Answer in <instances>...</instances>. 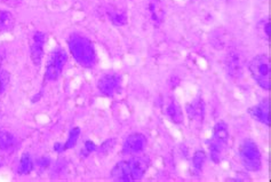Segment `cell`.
<instances>
[{
	"label": "cell",
	"instance_id": "cell-1",
	"mask_svg": "<svg viewBox=\"0 0 271 182\" xmlns=\"http://www.w3.org/2000/svg\"><path fill=\"white\" fill-rule=\"evenodd\" d=\"M229 141L228 125L224 122H219L213 129V136L209 141V156L215 164L222 162L227 150Z\"/></svg>",
	"mask_w": 271,
	"mask_h": 182
},
{
	"label": "cell",
	"instance_id": "cell-2",
	"mask_svg": "<svg viewBox=\"0 0 271 182\" xmlns=\"http://www.w3.org/2000/svg\"><path fill=\"white\" fill-rule=\"evenodd\" d=\"M71 53L82 66H93L95 60V54L93 51L92 44L86 38L79 36H72L69 41Z\"/></svg>",
	"mask_w": 271,
	"mask_h": 182
},
{
	"label": "cell",
	"instance_id": "cell-3",
	"mask_svg": "<svg viewBox=\"0 0 271 182\" xmlns=\"http://www.w3.org/2000/svg\"><path fill=\"white\" fill-rule=\"evenodd\" d=\"M252 76L257 85L268 91L270 89V62L267 55H257L248 64Z\"/></svg>",
	"mask_w": 271,
	"mask_h": 182
},
{
	"label": "cell",
	"instance_id": "cell-4",
	"mask_svg": "<svg viewBox=\"0 0 271 182\" xmlns=\"http://www.w3.org/2000/svg\"><path fill=\"white\" fill-rule=\"evenodd\" d=\"M239 156L241 164L248 171L257 172L260 171L262 165V158H261L260 149L253 140H245L239 148Z\"/></svg>",
	"mask_w": 271,
	"mask_h": 182
},
{
	"label": "cell",
	"instance_id": "cell-5",
	"mask_svg": "<svg viewBox=\"0 0 271 182\" xmlns=\"http://www.w3.org/2000/svg\"><path fill=\"white\" fill-rule=\"evenodd\" d=\"M224 68L228 77L234 80L239 79L244 73V56L241 52L236 48L228 51L224 58Z\"/></svg>",
	"mask_w": 271,
	"mask_h": 182
},
{
	"label": "cell",
	"instance_id": "cell-6",
	"mask_svg": "<svg viewBox=\"0 0 271 182\" xmlns=\"http://www.w3.org/2000/svg\"><path fill=\"white\" fill-rule=\"evenodd\" d=\"M67 62V54L62 48H56L51 53L46 67V79L55 80L62 73L64 64Z\"/></svg>",
	"mask_w": 271,
	"mask_h": 182
},
{
	"label": "cell",
	"instance_id": "cell-7",
	"mask_svg": "<svg viewBox=\"0 0 271 182\" xmlns=\"http://www.w3.org/2000/svg\"><path fill=\"white\" fill-rule=\"evenodd\" d=\"M120 86V77L116 73H106L102 78H100L98 87L100 92L104 95H114Z\"/></svg>",
	"mask_w": 271,
	"mask_h": 182
},
{
	"label": "cell",
	"instance_id": "cell-8",
	"mask_svg": "<svg viewBox=\"0 0 271 182\" xmlns=\"http://www.w3.org/2000/svg\"><path fill=\"white\" fill-rule=\"evenodd\" d=\"M146 146H147L146 136L138 134V133H135V134H132L126 139L122 149H124L125 154L137 155L144 150Z\"/></svg>",
	"mask_w": 271,
	"mask_h": 182
},
{
	"label": "cell",
	"instance_id": "cell-9",
	"mask_svg": "<svg viewBox=\"0 0 271 182\" xmlns=\"http://www.w3.org/2000/svg\"><path fill=\"white\" fill-rule=\"evenodd\" d=\"M44 44L45 35L41 32H37L34 37V43L31 45V57L34 66L39 67L44 55Z\"/></svg>",
	"mask_w": 271,
	"mask_h": 182
},
{
	"label": "cell",
	"instance_id": "cell-10",
	"mask_svg": "<svg viewBox=\"0 0 271 182\" xmlns=\"http://www.w3.org/2000/svg\"><path fill=\"white\" fill-rule=\"evenodd\" d=\"M128 164H130L131 174L133 181L141 180V179L144 177V174H146V172L148 170L147 159L143 157H138V156H135V157L128 161Z\"/></svg>",
	"mask_w": 271,
	"mask_h": 182
},
{
	"label": "cell",
	"instance_id": "cell-11",
	"mask_svg": "<svg viewBox=\"0 0 271 182\" xmlns=\"http://www.w3.org/2000/svg\"><path fill=\"white\" fill-rule=\"evenodd\" d=\"M148 8H149L150 18L151 21H152V23L156 25V27L163 23L166 14L165 6H164L163 2H161L160 0H150Z\"/></svg>",
	"mask_w": 271,
	"mask_h": 182
},
{
	"label": "cell",
	"instance_id": "cell-12",
	"mask_svg": "<svg viewBox=\"0 0 271 182\" xmlns=\"http://www.w3.org/2000/svg\"><path fill=\"white\" fill-rule=\"evenodd\" d=\"M250 115L253 117L254 119L257 120V122L262 123V124L269 126V105H268V100H263L262 102L259 103V105L255 107H252V108L248 110Z\"/></svg>",
	"mask_w": 271,
	"mask_h": 182
},
{
	"label": "cell",
	"instance_id": "cell-13",
	"mask_svg": "<svg viewBox=\"0 0 271 182\" xmlns=\"http://www.w3.org/2000/svg\"><path fill=\"white\" fill-rule=\"evenodd\" d=\"M186 113H188L189 119L191 122H199L202 123L205 116V105L202 99L196 100L195 102L189 103L186 106Z\"/></svg>",
	"mask_w": 271,
	"mask_h": 182
},
{
	"label": "cell",
	"instance_id": "cell-14",
	"mask_svg": "<svg viewBox=\"0 0 271 182\" xmlns=\"http://www.w3.org/2000/svg\"><path fill=\"white\" fill-rule=\"evenodd\" d=\"M165 113L174 124H182L183 123V112L179 103L174 99L165 102Z\"/></svg>",
	"mask_w": 271,
	"mask_h": 182
},
{
	"label": "cell",
	"instance_id": "cell-15",
	"mask_svg": "<svg viewBox=\"0 0 271 182\" xmlns=\"http://www.w3.org/2000/svg\"><path fill=\"white\" fill-rule=\"evenodd\" d=\"M111 177L116 181H133L128 162L122 161L116 164L111 171Z\"/></svg>",
	"mask_w": 271,
	"mask_h": 182
},
{
	"label": "cell",
	"instance_id": "cell-16",
	"mask_svg": "<svg viewBox=\"0 0 271 182\" xmlns=\"http://www.w3.org/2000/svg\"><path fill=\"white\" fill-rule=\"evenodd\" d=\"M17 141L12 134L7 132H0V149L2 150H13L16 148Z\"/></svg>",
	"mask_w": 271,
	"mask_h": 182
},
{
	"label": "cell",
	"instance_id": "cell-17",
	"mask_svg": "<svg viewBox=\"0 0 271 182\" xmlns=\"http://www.w3.org/2000/svg\"><path fill=\"white\" fill-rule=\"evenodd\" d=\"M206 162V154L203 150H197L192 157V167L196 174L202 173Z\"/></svg>",
	"mask_w": 271,
	"mask_h": 182
},
{
	"label": "cell",
	"instance_id": "cell-18",
	"mask_svg": "<svg viewBox=\"0 0 271 182\" xmlns=\"http://www.w3.org/2000/svg\"><path fill=\"white\" fill-rule=\"evenodd\" d=\"M15 19L9 12H0V31H9L14 27Z\"/></svg>",
	"mask_w": 271,
	"mask_h": 182
},
{
	"label": "cell",
	"instance_id": "cell-19",
	"mask_svg": "<svg viewBox=\"0 0 271 182\" xmlns=\"http://www.w3.org/2000/svg\"><path fill=\"white\" fill-rule=\"evenodd\" d=\"M32 168H34V163H32V159L30 157V155L24 154L21 158L18 172H20L21 174H28L32 171Z\"/></svg>",
	"mask_w": 271,
	"mask_h": 182
},
{
	"label": "cell",
	"instance_id": "cell-20",
	"mask_svg": "<svg viewBox=\"0 0 271 182\" xmlns=\"http://www.w3.org/2000/svg\"><path fill=\"white\" fill-rule=\"evenodd\" d=\"M79 134H80V129L78 127L71 129L69 133V138H68V141L66 142V145H64V150H67V149H69V148H72L73 146L77 144V141H78V138H79Z\"/></svg>",
	"mask_w": 271,
	"mask_h": 182
},
{
	"label": "cell",
	"instance_id": "cell-21",
	"mask_svg": "<svg viewBox=\"0 0 271 182\" xmlns=\"http://www.w3.org/2000/svg\"><path fill=\"white\" fill-rule=\"evenodd\" d=\"M9 84V74L7 71L0 70V95L5 92Z\"/></svg>",
	"mask_w": 271,
	"mask_h": 182
},
{
	"label": "cell",
	"instance_id": "cell-22",
	"mask_svg": "<svg viewBox=\"0 0 271 182\" xmlns=\"http://www.w3.org/2000/svg\"><path fill=\"white\" fill-rule=\"evenodd\" d=\"M115 145H116V140H108V141H105L99 149L100 154H108L109 151L114 149Z\"/></svg>",
	"mask_w": 271,
	"mask_h": 182
},
{
	"label": "cell",
	"instance_id": "cell-23",
	"mask_svg": "<svg viewBox=\"0 0 271 182\" xmlns=\"http://www.w3.org/2000/svg\"><path fill=\"white\" fill-rule=\"evenodd\" d=\"M110 18L117 25H122L126 23V16L122 14H118V13H112V14H110Z\"/></svg>",
	"mask_w": 271,
	"mask_h": 182
},
{
	"label": "cell",
	"instance_id": "cell-24",
	"mask_svg": "<svg viewBox=\"0 0 271 182\" xmlns=\"http://www.w3.org/2000/svg\"><path fill=\"white\" fill-rule=\"evenodd\" d=\"M96 149H98V148H96V146L93 144L92 141H87L85 144V148H84V155H85V156L89 155L90 152L95 151Z\"/></svg>",
	"mask_w": 271,
	"mask_h": 182
},
{
	"label": "cell",
	"instance_id": "cell-25",
	"mask_svg": "<svg viewBox=\"0 0 271 182\" xmlns=\"http://www.w3.org/2000/svg\"><path fill=\"white\" fill-rule=\"evenodd\" d=\"M37 164H38V166L46 168L51 165V159L48 157H41L37 161Z\"/></svg>",
	"mask_w": 271,
	"mask_h": 182
},
{
	"label": "cell",
	"instance_id": "cell-26",
	"mask_svg": "<svg viewBox=\"0 0 271 182\" xmlns=\"http://www.w3.org/2000/svg\"><path fill=\"white\" fill-rule=\"evenodd\" d=\"M264 32H266L267 38H269L270 37V23L269 22H267V23L264 24Z\"/></svg>",
	"mask_w": 271,
	"mask_h": 182
},
{
	"label": "cell",
	"instance_id": "cell-27",
	"mask_svg": "<svg viewBox=\"0 0 271 182\" xmlns=\"http://www.w3.org/2000/svg\"><path fill=\"white\" fill-rule=\"evenodd\" d=\"M4 57H5V54H4V52H2V51H0V67H1V64H2V61H4Z\"/></svg>",
	"mask_w": 271,
	"mask_h": 182
},
{
	"label": "cell",
	"instance_id": "cell-28",
	"mask_svg": "<svg viewBox=\"0 0 271 182\" xmlns=\"http://www.w3.org/2000/svg\"><path fill=\"white\" fill-rule=\"evenodd\" d=\"M0 132H1V131H0Z\"/></svg>",
	"mask_w": 271,
	"mask_h": 182
}]
</instances>
